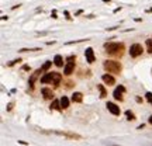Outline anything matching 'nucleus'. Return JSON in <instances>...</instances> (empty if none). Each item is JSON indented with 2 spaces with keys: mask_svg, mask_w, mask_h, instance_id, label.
Instances as JSON below:
<instances>
[{
  "mask_svg": "<svg viewBox=\"0 0 152 146\" xmlns=\"http://www.w3.org/2000/svg\"><path fill=\"white\" fill-rule=\"evenodd\" d=\"M85 56H86V61H87V63H94V52H93V49L92 48H86L85 49Z\"/></svg>",
  "mask_w": 152,
  "mask_h": 146,
  "instance_id": "nucleus-11",
  "label": "nucleus"
},
{
  "mask_svg": "<svg viewBox=\"0 0 152 146\" xmlns=\"http://www.w3.org/2000/svg\"><path fill=\"white\" fill-rule=\"evenodd\" d=\"M149 103H151V104H152V98H151V100H149Z\"/></svg>",
  "mask_w": 152,
  "mask_h": 146,
  "instance_id": "nucleus-35",
  "label": "nucleus"
},
{
  "mask_svg": "<svg viewBox=\"0 0 152 146\" xmlns=\"http://www.w3.org/2000/svg\"><path fill=\"white\" fill-rule=\"evenodd\" d=\"M30 51H41V48H33V49H28V48H21L18 52L23 54V52H30Z\"/></svg>",
  "mask_w": 152,
  "mask_h": 146,
  "instance_id": "nucleus-22",
  "label": "nucleus"
},
{
  "mask_svg": "<svg viewBox=\"0 0 152 146\" xmlns=\"http://www.w3.org/2000/svg\"><path fill=\"white\" fill-rule=\"evenodd\" d=\"M125 93V87L124 86H117L116 89H114V91H113V97H114V100L117 101H123L124 100V97H123V94Z\"/></svg>",
  "mask_w": 152,
  "mask_h": 146,
  "instance_id": "nucleus-5",
  "label": "nucleus"
},
{
  "mask_svg": "<svg viewBox=\"0 0 152 146\" xmlns=\"http://www.w3.org/2000/svg\"><path fill=\"white\" fill-rule=\"evenodd\" d=\"M125 117H127V119H128V121H135V114L134 112H133V111H130V110H127V111H125Z\"/></svg>",
  "mask_w": 152,
  "mask_h": 146,
  "instance_id": "nucleus-19",
  "label": "nucleus"
},
{
  "mask_svg": "<svg viewBox=\"0 0 152 146\" xmlns=\"http://www.w3.org/2000/svg\"><path fill=\"white\" fill-rule=\"evenodd\" d=\"M101 80L104 82V84H107V86H114V84H116V79H114V76H111L110 73L103 74V76H101Z\"/></svg>",
  "mask_w": 152,
  "mask_h": 146,
  "instance_id": "nucleus-8",
  "label": "nucleus"
},
{
  "mask_svg": "<svg viewBox=\"0 0 152 146\" xmlns=\"http://www.w3.org/2000/svg\"><path fill=\"white\" fill-rule=\"evenodd\" d=\"M146 13H152V9H148L146 10Z\"/></svg>",
  "mask_w": 152,
  "mask_h": 146,
  "instance_id": "nucleus-33",
  "label": "nucleus"
},
{
  "mask_svg": "<svg viewBox=\"0 0 152 146\" xmlns=\"http://www.w3.org/2000/svg\"><path fill=\"white\" fill-rule=\"evenodd\" d=\"M103 67L104 70L110 74H120L123 70V65L120 63L118 61H113V59H107L103 62Z\"/></svg>",
  "mask_w": 152,
  "mask_h": 146,
  "instance_id": "nucleus-2",
  "label": "nucleus"
},
{
  "mask_svg": "<svg viewBox=\"0 0 152 146\" xmlns=\"http://www.w3.org/2000/svg\"><path fill=\"white\" fill-rule=\"evenodd\" d=\"M51 17L54 18V20H56V18H58V16H56V11H55V10L52 11V13H51Z\"/></svg>",
  "mask_w": 152,
  "mask_h": 146,
  "instance_id": "nucleus-26",
  "label": "nucleus"
},
{
  "mask_svg": "<svg viewBox=\"0 0 152 146\" xmlns=\"http://www.w3.org/2000/svg\"><path fill=\"white\" fill-rule=\"evenodd\" d=\"M51 65H52V62H51V61H47V62H45V63L42 65L41 70H42V72H48V69L51 67Z\"/></svg>",
  "mask_w": 152,
  "mask_h": 146,
  "instance_id": "nucleus-20",
  "label": "nucleus"
},
{
  "mask_svg": "<svg viewBox=\"0 0 152 146\" xmlns=\"http://www.w3.org/2000/svg\"><path fill=\"white\" fill-rule=\"evenodd\" d=\"M41 94H42L44 100H54V91H52V89L42 87L41 89Z\"/></svg>",
  "mask_w": 152,
  "mask_h": 146,
  "instance_id": "nucleus-7",
  "label": "nucleus"
},
{
  "mask_svg": "<svg viewBox=\"0 0 152 146\" xmlns=\"http://www.w3.org/2000/svg\"><path fill=\"white\" fill-rule=\"evenodd\" d=\"M144 128H145V125H144V124H141V125H140V127L137 128V129H144Z\"/></svg>",
  "mask_w": 152,
  "mask_h": 146,
  "instance_id": "nucleus-31",
  "label": "nucleus"
},
{
  "mask_svg": "<svg viewBox=\"0 0 152 146\" xmlns=\"http://www.w3.org/2000/svg\"><path fill=\"white\" fill-rule=\"evenodd\" d=\"M59 101H61V107H62L63 110H66L69 107V98H68L66 96H62V97L59 98Z\"/></svg>",
  "mask_w": 152,
  "mask_h": 146,
  "instance_id": "nucleus-17",
  "label": "nucleus"
},
{
  "mask_svg": "<svg viewBox=\"0 0 152 146\" xmlns=\"http://www.w3.org/2000/svg\"><path fill=\"white\" fill-rule=\"evenodd\" d=\"M18 143H20V145H24V146H27V145H28L27 142H24V140H18Z\"/></svg>",
  "mask_w": 152,
  "mask_h": 146,
  "instance_id": "nucleus-29",
  "label": "nucleus"
},
{
  "mask_svg": "<svg viewBox=\"0 0 152 146\" xmlns=\"http://www.w3.org/2000/svg\"><path fill=\"white\" fill-rule=\"evenodd\" d=\"M75 61H76V55H71L66 58V65L63 67V74L71 76L72 73L75 72Z\"/></svg>",
  "mask_w": 152,
  "mask_h": 146,
  "instance_id": "nucleus-3",
  "label": "nucleus"
},
{
  "mask_svg": "<svg viewBox=\"0 0 152 146\" xmlns=\"http://www.w3.org/2000/svg\"><path fill=\"white\" fill-rule=\"evenodd\" d=\"M54 134H56V135H61V136H65L68 138V139H78V140H81L82 136L81 135H78V134H72V132H54Z\"/></svg>",
  "mask_w": 152,
  "mask_h": 146,
  "instance_id": "nucleus-10",
  "label": "nucleus"
},
{
  "mask_svg": "<svg viewBox=\"0 0 152 146\" xmlns=\"http://www.w3.org/2000/svg\"><path fill=\"white\" fill-rule=\"evenodd\" d=\"M20 63V62H21V59H20V58H18V59H14V61H11V62H9V63H7V66H13V65H16V63Z\"/></svg>",
  "mask_w": 152,
  "mask_h": 146,
  "instance_id": "nucleus-23",
  "label": "nucleus"
},
{
  "mask_svg": "<svg viewBox=\"0 0 152 146\" xmlns=\"http://www.w3.org/2000/svg\"><path fill=\"white\" fill-rule=\"evenodd\" d=\"M103 1H104V3H110L111 0H103Z\"/></svg>",
  "mask_w": 152,
  "mask_h": 146,
  "instance_id": "nucleus-34",
  "label": "nucleus"
},
{
  "mask_svg": "<svg viewBox=\"0 0 152 146\" xmlns=\"http://www.w3.org/2000/svg\"><path fill=\"white\" fill-rule=\"evenodd\" d=\"M23 70H26V72L30 70V66H28V65H24V66H23Z\"/></svg>",
  "mask_w": 152,
  "mask_h": 146,
  "instance_id": "nucleus-28",
  "label": "nucleus"
},
{
  "mask_svg": "<svg viewBox=\"0 0 152 146\" xmlns=\"http://www.w3.org/2000/svg\"><path fill=\"white\" fill-rule=\"evenodd\" d=\"M54 65L55 66H58V67H62L63 66V58L61 55H56L54 58Z\"/></svg>",
  "mask_w": 152,
  "mask_h": 146,
  "instance_id": "nucleus-16",
  "label": "nucleus"
},
{
  "mask_svg": "<svg viewBox=\"0 0 152 146\" xmlns=\"http://www.w3.org/2000/svg\"><path fill=\"white\" fill-rule=\"evenodd\" d=\"M148 122H149V124H151V125H152V115H151V117H149V118H148Z\"/></svg>",
  "mask_w": 152,
  "mask_h": 146,
  "instance_id": "nucleus-32",
  "label": "nucleus"
},
{
  "mask_svg": "<svg viewBox=\"0 0 152 146\" xmlns=\"http://www.w3.org/2000/svg\"><path fill=\"white\" fill-rule=\"evenodd\" d=\"M63 14H65V17H66V20H69V21H71V20H72L71 14H69V13H68V11H65V13H63Z\"/></svg>",
  "mask_w": 152,
  "mask_h": 146,
  "instance_id": "nucleus-24",
  "label": "nucleus"
},
{
  "mask_svg": "<svg viewBox=\"0 0 152 146\" xmlns=\"http://www.w3.org/2000/svg\"><path fill=\"white\" fill-rule=\"evenodd\" d=\"M40 82L42 83V84H47V83H52V72L45 73L44 76L41 77V80H40Z\"/></svg>",
  "mask_w": 152,
  "mask_h": 146,
  "instance_id": "nucleus-14",
  "label": "nucleus"
},
{
  "mask_svg": "<svg viewBox=\"0 0 152 146\" xmlns=\"http://www.w3.org/2000/svg\"><path fill=\"white\" fill-rule=\"evenodd\" d=\"M49 108L51 110H56V111H62V107H61V101L59 100H52L51 103V105H49Z\"/></svg>",
  "mask_w": 152,
  "mask_h": 146,
  "instance_id": "nucleus-15",
  "label": "nucleus"
},
{
  "mask_svg": "<svg viewBox=\"0 0 152 146\" xmlns=\"http://www.w3.org/2000/svg\"><path fill=\"white\" fill-rule=\"evenodd\" d=\"M124 49L125 46L123 42H106L104 44V51L106 54L108 55H113V56H123L124 54Z\"/></svg>",
  "mask_w": 152,
  "mask_h": 146,
  "instance_id": "nucleus-1",
  "label": "nucleus"
},
{
  "mask_svg": "<svg viewBox=\"0 0 152 146\" xmlns=\"http://www.w3.org/2000/svg\"><path fill=\"white\" fill-rule=\"evenodd\" d=\"M73 87V82H66V89H71Z\"/></svg>",
  "mask_w": 152,
  "mask_h": 146,
  "instance_id": "nucleus-25",
  "label": "nucleus"
},
{
  "mask_svg": "<svg viewBox=\"0 0 152 146\" xmlns=\"http://www.w3.org/2000/svg\"><path fill=\"white\" fill-rule=\"evenodd\" d=\"M13 105H14V103H10L9 105H7V111H11V110H13Z\"/></svg>",
  "mask_w": 152,
  "mask_h": 146,
  "instance_id": "nucleus-27",
  "label": "nucleus"
},
{
  "mask_svg": "<svg viewBox=\"0 0 152 146\" xmlns=\"http://www.w3.org/2000/svg\"><path fill=\"white\" fill-rule=\"evenodd\" d=\"M73 103H82L83 101V94H82L81 91H75L73 94H72V98H71Z\"/></svg>",
  "mask_w": 152,
  "mask_h": 146,
  "instance_id": "nucleus-13",
  "label": "nucleus"
},
{
  "mask_svg": "<svg viewBox=\"0 0 152 146\" xmlns=\"http://www.w3.org/2000/svg\"><path fill=\"white\" fill-rule=\"evenodd\" d=\"M47 34H48V32H37V35H41V36H44V35H47Z\"/></svg>",
  "mask_w": 152,
  "mask_h": 146,
  "instance_id": "nucleus-30",
  "label": "nucleus"
},
{
  "mask_svg": "<svg viewBox=\"0 0 152 146\" xmlns=\"http://www.w3.org/2000/svg\"><path fill=\"white\" fill-rule=\"evenodd\" d=\"M61 82H62V74L59 72H52V83L51 84H54V87H59Z\"/></svg>",
  "mask_w": 152,
  "mask_h": 146,
  "instance_id": "nucleus-9",
  "label": "nucleus"
},
{
  "mask_svg": "<svg viewBox=\"0 0 152 146\" xmlns=\"http://www.w3.org/2000/svg\"><path fill=\"white\" fill-rule=\"evenodd\" d=\"M97 89H99V91H100V97L104 98V97L107 96V91L104 89V86H103V84H97Z\"/></svg>",
  "mask_w": 152,
  "mask_h": 146,
  "instance_id": "nucleus-18",
  "label": "nucleus"
},
{
  "mask_svg": "<svg viewBox=\"0 0 152 146\" xmlns=\"http://www.w3.org/2000/svg\"><path fill=\"white\" fill-rule=\"evenodd\" d=\"M145 44H146V49H148V52L152 54V38H148Z\"/></svg>",
  "mask_w": 152,
  "mask_h": 146,
  "instance_id": "nucleus-21",
  "label": "nucleus"
},
{
  "mask_svg": "<svg viewBox=\"0 0 152 146\" xmlns=\"http://www.w3.org/2000/svg\"><path fill=\"white\" fill-rule=\"evenodd\" d=\"M106 107H107V110L113 114V115H120V114H121L120 107H118L117 104H114V103H111V101H108L107 104H106Z\"/></svg>",
  "mask_w": 152,
  "mask_h": 146,
  "instance_id": "nucleus-6",
  "label": "nucleus"
},
{
  "mask_svg": "<svg viewBox=\"0 0 152 146\" xmlns=\"http://www.w3.org/2000/svg\"><path fill=\"white\" fill-rule=\"evenodd\" d=\"M41 72H42L41 69H37L35 72L31 74V77L28 79V84H30V87H31V89L34 87V83H35V80L38 79V76H40V73H41Z\"/></svg>",
  "mask_w": 152,
  "mask_h": 146,
  "instance_id": "nucleus-12",
  "label": "nucleus"
},
{
  "mask_svg": "<svg viewBox=\"0 0 152 146\" xmlns=\"http://www.w3.org/2000/svg\"><path fill=\"white\" fill-rule=\"evenodd\" d=\"M144 52V48L141 44H133L131 48H130V56L131 58H138V56H141Z\"/></svg>",
  "mask_w": 152,
  "mask_h": 146,
  "instance_id": "nucleus-4",
  "label": "nucleus"
}]
</instances>
